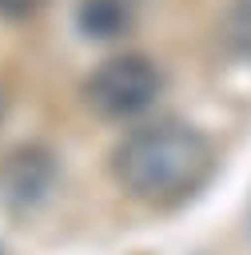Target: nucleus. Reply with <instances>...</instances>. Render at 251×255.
<instances>
[{"label": "nucleus", "mask_w": 251, "mask_h": 255, "mask_svg": "<svg viewBox=\"0 0 251 255\" xmlns=\"http://www.w3.org/2000/svg\"><path fill=\"white\" fill-rule=\"evenodd\" d=\"M112 179L139 203H179L199 191L215 167V151L207 135L183 120H155L131 128L112 147Z\"/></svg>", "instance_id": "f257e3e1"}, {"label": "nucleus", "mask_w": 251, "mask_h": 255, "mask_svg": "<svg viewBox=\"0 0 251 255\" xmlns=\"http://www.w3.org/2000/svg\"><path fill=\"white\" fill-rule=\"evenodd\" d=\"M163 92V72L155 60L139 52H124L104 60L88 80H84V104L104 116V120H131L147 112Z\"/></svg>", "instance_id": "f03ea898"}, {"label": "nucleus", "mask_w": 251, "mask_h": 255, "mask_svg": "<svg viewBox=\"0 0 251 255\" xmlns=\"http://www.w3.org/2000/svg\"><path fill=\"white\" fill-rule=\"evenodd\" d=\"M56 183V155L40 143H20L0 159V203L12 211H32L48 199Z\"/></svg>", "instance_id": "7ed1b4c3"}, {"label": "nucleus", "mask_w": 251, "mask_h": 255, "mask_svg": "<svg viewBox=\"0 0 251 255\" xmlns=\"http://www.w3.org/2000/svg\"><path fill=\"white\" fill-rule=\"evenodd\" d=\"M80 28L96 40L120 36L127 28V8L120 0H84L80 4Z\"/></svg>", "instance_id": "20e7f679"}, {"label": "nucleus", "mask_w": 251, "mask_h": 255, "mask_svg": "<svg viewBox=\"0 0 251 255\" xmlns=\"http://www.w3.org/2000/svg\"><path fill=\"white\" fill-rule=\"evenodd\" d=\"M223 40H227L231 52L251 56V0H239V4L227 12V20H223Z\"/></svg>", "instance_id": "39448f33"}, {"label": "nucleus", "mask_w": 251, "mask_h": 255, "mask_svg": "<svg viewBox=\"0 0 251 255\" xmlns=\"http://www.w3.org/2000/svg\"><path fill=\"white\" fill-rule=\"evenodd\" d=\"M48 0H0V16L8 20H24V16H36Z\"/></svg>", "instance_id": "423d86ee"}]
</instances>
